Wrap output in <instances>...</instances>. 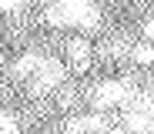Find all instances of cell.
<instances>
[{
  "label": "cell",
  "mask_w": 154,
  "mask_h": 134,
  "mask_svg": "<svg viewBox=\"0 0 154 134\" xmlns=\"http://www.w3.org/2000/svg\"><path fill=\"white\" fill-rule=\"evenodd\" d=\"M60 84H64V64L54 61V57H44L40 67H37V74H34V91L47 94V91H54Z\"/></svg>",
  "instance_id": "6da1fadb"
},
{
  "label": "cell",
  "mask_w": 154,
  "mask_h": 134,
  "mask_svg": "<svg viewBox=\"0 0 154 134\" xmlns=\"http://www.w3.org/2000/svg\"><path fill=\"white\" fill-rule=\"evenodd\" d=\"M131 97V87L124 84V80H107V84H100L94 91V107L97 111H104V107H114V104H124Z\"/></svg>",
  "instance_id": "7a4b0ae2"
},
{
  "label": "cell",
  "mask_w": 154,
  "mask_h": 134,
  "mask_svg": "<svg viewBox=\"0 0 154 134\" xmlns=\"http://www.w3.org/2000/svg\"><path fill=\"white\" fill-rule=\"evenodd\" d=\"M67 57L74 61V67H77V70H87V67H91V44H87L84 37L67 40Z\"/></svg>",
  "instance_id": "3957f363"
},
{
  "label": "cell",
  "mask_w": 154,
  "mask_h": 134,
  "mask_svg": "<svg viewBox=\"0 0 154 134\" xmlns=\"http://www.w3.org/2000/svg\"><path fill=\"white\" fill-rule=\"evenodd\" d=\"M40 61H44V57H37V54H23V57L14 64V74H17V77H30V74H37Z\"/></svg>",
  "instance_id": "277c9868"
},
{
  "label": "cell",
  "mask_w": 154,
  "mask_h": 134,
  "mask_svg": "<svg viewBox=\"0 0 154 134\" xmlns=\"http://www.w3.org/2000/svg\"><path fill=\"white\" fill-rule=\"evenodd\" d=\"M131 57L137 64H154V47L151 44H137V47H131Z\"/></svg>",
  "instance_id": "5b68a950"
},
{
  "label": "cell",
  "mask_w": 154,
  "mask_h": 134,
  "mask_svg": "<svg viewBox=\"0 0 154 134\" xmlns=\"http://www.w3.org/2000/svg\"><path fill=\"white\" fill-rule=\"evenodd\" d=\"M144 37H147V40H154V17H151V20H144Z\"/></svg>",
  "instance_id": "8992f818"
},
{
  "label": "cell",
  "mask_w": 154,
  "mask_h": 134,
  "mask_svg": "<svg viewBox=\"0 0 154 134\" xmlns=\"http://www.w3.org/2000/svg\"><path fill=\"white\" fill-rule=\"evenodd\" d=\"M104 134H127V131H124V127H107Z\"/></svg>",
  "instance_id": "52a82bcc"
}]
</instances>
